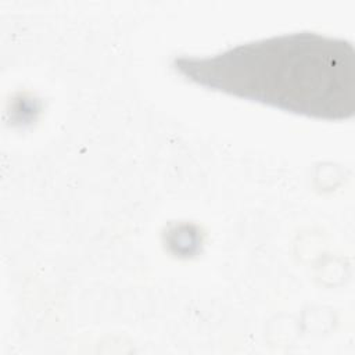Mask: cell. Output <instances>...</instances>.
Instances as JSON below:
<instances>
[{
	"mask_svg": "<svg viewBox=\"0 0 355 355\" xmlns=\"http://www.w3.org/2000/svg\"><path fill=\"white\" fill-rule=\"evenodd\" d=\"M172 68L209 90L300 115L341 121L355 114V51L344 39L287 33L212 55H178Z\"/></svg>",
	"mask_w": 355,
	"mask_h": 355,
	"instance_id": "cell-1",
	"label": "cell"
}]
</instances>
